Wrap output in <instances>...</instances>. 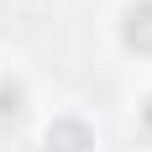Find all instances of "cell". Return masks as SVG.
<instances>
[{
  "label": "cell",
  "mask_w": 152,
  "mask_h": 152,
  "mask_svg": "<svg viewBox=\"0 0 152 152\" xmlns=\"http://www.w3.org/2000/svg\"><path fill=\"white\" fill-rule=\"evenodd\" d=\"M94 137L84 121H53V131H47V152H89Z\"/></svg>",
  "instance_id": "1"
},
{
  "label": "cell",
  "mask_w": 152,
  "mask_h": 152,
  "mask_svg": "<svg viewBox=\"0 0 152 152\" xmlns=\"http://www.w3.org/2000/svg\"><path fill=\"white\" fill-rule=\"evenodd\" d=\"M126 42L137 47V53H152V0H142V5H131L126 11Z\"/></svg>",
  "instance_id": "2"
},
{
  "label": "cell",
  "mask_w": 152,
  "mask_h": 152,
  "mask_svg": "<svg viewBox=\"0 0 152 152\" xmlns=\"http://www.w3.org/2000/svg\"><path fill=\"white\" fill-rule=\"evenodd\" d=\"M5 115H21V89H16V84H0V121H5Z\"/></svg>",
  "instance_id": "3"
},
{
  "label": "cell",
  "mask_w": 152,
  "mask_h": 152,
  "mask_svg": "<svg viewBox=\"0 0 152 152\" xmlns=\"http://www.w3.org/2000/svg\"><path fill=\"white\" fill-rule=\"evenodd\" d=\"M147 126H152V105H147Z\"/></svg>",
  "instance_id": "4"
}]
</instances>
